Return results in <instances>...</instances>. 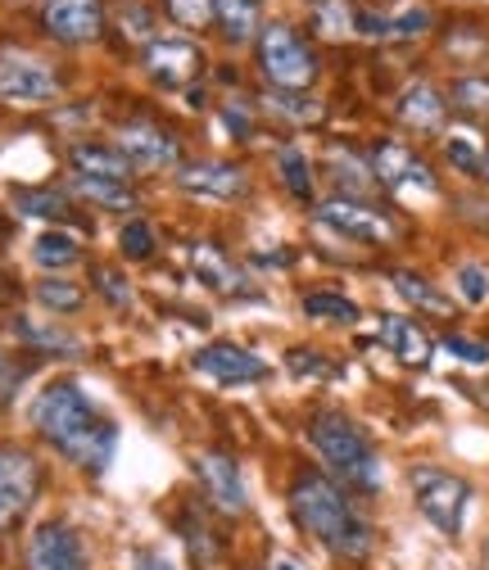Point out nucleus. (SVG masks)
I'll use <instances>...</instances> for the list:
<instances>
[{"mask_svg": "<svg viewBox=\"0 0 489 570\" xmlns=\"http://www.w3.org/2000/svg\"><path fill=\"white\" fill-rule=\"evenodd\" d=\"M214 14L232 46L258 41V32H263V0H214Z\"/></svg>", "mask_w": 489, "mask_h": 570, "instance_id": "nucleus-26", "label": "nucleus"}, {"mask_svg": "<svg viewBox=\"0 0 489 570\" xmlns=\"http://www.w3.org/2000/svg\"><path fill=\"white\" fill-rule=\"evenodd\" d=\"M223 122H227V131H232L236 140H250V136H254V118L241 114V105H227V109H223Z\"/></svg>", "mask_w": 489, "mask_h": 570, "instance_id": "nucleus-44", "label": "nucleus"}, {"mask_svg": "<svg viewBox=\"0 0 489 570\" xmlns=\"http://www.w3.org/2000/svg\"><path fill=\"white\" fill-rule=\"evenodd\" d=\"M118 155L131 164V173H164V168H182V140L173 127L155 122V118H131L118 127Z\"/></svg>", "mask_w": 489, "mask_h": 570, "instance_id": "nucleus-11", "label": "nucleus"}, {"mask_svg": "<svg viewBox=\"0 0 489 570\" xmlns=\"http://www.w3.org/2000/svg\"><path fill=\"white\" fill-rule=\"evenodd\" d=\"M14 335H19L32 353H59V358H78V348H82L74 335H63L59 326H37V322H23V317L14 322Z\"/></svg>", "mask_w": 489, "mask_h": 570, "instance_id": "nucleus-33", "label": "nucleus"}, {"mask_svg": "<svg viewBox=\"0 0 489 570\" xmlns=\"http://www.w3.org/2000/svg\"><path fill=\"white\" fill-rule=\"evenodd\" d=\"M23 570H91V557L68 521H41L23 543Z\"/></svg>", "mask_w": 489, "mask_h": 570, "instance_id": "nucleus-14", "label": "nucleus"}, {"mask_svg": "<svg viewBox=\"0 0 489 570\" xmlns=\"http://www.w3.org/2000/svg\"><path fill=\"white\" fill-rule=\"evenodd\" d=\"M313 218L335 232L349 245H363V249H394L408 240V218L385 204V199H344V195H326L313 204Z\"/></svg>", "mask_w": 489, "mask_h": 570, "instance_id": "nucleus-5", "label": "nucleus"}, {"mask_svg": "<svg viewBox=\"0 0 489 570\" xmlns=\"http://www.w3.org/2000/svg\"><path fill=\"white\" fill-rule=\"evenodd\" d=\"M376 331H381L385 353H390L399 367H408V372L431 367V358H436V335H431L422 322H417V317H408V313H381Z\"/></svg>", "mask_w": 489, "mask_h": 570, "instance_id": "nucleus-20", "label": "nucleus"}, {"mask_svg": "<svg viewBox=\"0 0 489 570\" xmlns=\"http://www.w3.org/2000/svg\"><path fill=\"white\" fill-rule=\"evenodd\" d=\"M403 484H408V498H412V512L422 517L444 543H462L467 517H471V503H476V484L462 471L440 466V462H412L403 471Z\"/></svg>", "mask_w": 489, "mask_h": 570, "instance_id": "nucleus-4", "label": "nucleus"}, {"mask_svg": "<svg viewBox=\"0 0 489 570\" xmlns=\"http://www.w3.org/2000/svg\"><path fill=\"white\" fill-rule=\"evenodd\" d=\"M286 512L291 525L322 548L331 561L359 570L376 557V525L368 508L349 493L340 480H331L317 462H300L286 480Z\"/></svg>", "mask_w": 489, "mask_h": 570, "instance_id": "nucleus-1", "label": "nucleus"}, {"mask_svg": "<svg viewBox=\"0 0 489 570\" xmlns=\"http://www.w3.org/2000/svg\"><path fill=\"white\" fill-rule=\"evenodd\" d=\"M444 96H449V109L462 122L489 127V73H480V68H462V73L449 78Z\"/></svg>", "mask_w": 489, "mask_h": 570, "instance_id": "nucleus-22", "label": "nucleus"}, {"mask_svg": "<svg viewBox=\"0 0 489 570\" xmlns=\"http://www.w3.org/2000/svg\"><path fill=\"white\" fill-rule=\"evenodd\" d=\"M32 263L46 267L50 276H63L68 267L82 263V240L74 232H41L32 240Z\"/></svg>", "mask_w": 489, "mask_h": 570, "instance_id": "nucleus-29", "label": "nucleus"}, {"mask_svg": "<svg viewBox=\"0 0 489 570\" xmlns=\"http://www.w3.org/2000/svg\"><path fill=\"white\" fill-rule=\"evenodd\" d=\"M304 440L317 453V466L340 480L359 503H372L385 489V462L368 435V425H359L344 407H313L304 421Z\"/></svg>", "mask_w": 489, "mask_h": 570, "instance_id": "nucleus-3", "label": "nucleus"}, {"mask_svg": "<svg viewBox=\"0 0 489 570\" xmlns=\"http://www.w3.org/2000/svg\"><path fill=\"white\" fill-rule=\"evenodd\" d=\"M14 204H19L23 218H55V223H63V218H68V208H74L63 190H41V186H32V190H14Z\"/></svg>", "mask_w": 489, "mask_h": 570, "instance_id": "nucleus-34", "label": "nucleus"}, {"mask_svg": "<svg viewBox=\"0 0 489 570\" xmlns=\"http://www.w3.org/2000/svg\"><path fill=\"white\" fill-rule=\"evenodd\" d=\"M28 421H32L37 440H46L68 466H78L87 475L109 471L114 449H118V425H114V416H105L91 403V394L78 381H50L32 399Z\"/></svg>", "mask_w": 489, "mask_h": 570, "instance_id": "nucleus-2", "label": "nucleus"}, {"mask_svg": "<svg viewBox=\"0 0 489 570\" xmlns=\"http://www.w3.org/2000/svg\"><path fill=\"white\" fill-rule=\"evenodd\" d=\"M436 348H444L449 358H458L462 367H489V340H476V335H467V331H444L440 340H436Z\"/></svg>", "mask_w": 489, "mask_h": 570, "instance_id": "nucleus-36", "label": "nucleus"}, {"mask_svg": "<svg viewBox=\"0 0 489 570\" xmlns=\"http://www.w3.org/2000/svg\"><path fill=\"white\" fill-rule=\"evenodd\" d=\"M131 570H177V561L164 548H131Z\"/></svg>", "mask_w": 489, "mask_h": 570, "instance_id": "nucleus-43", "label": "nucleus"}, {"mask_svg": "<svg viewBox=\"0 0 489 570\" xmlns=\"http://www.w3.org/2000/svg\"><path fill=\"white\" fill-rule=\"evenodd\" d=\"M267 105L276 114H286L291 122H317L322 118V100H313V91H267Z\"/></svg>", "mask_w": 489, "mask_h": 570, "instance_id": "nucleus-38", "label": "nucleus"}, {"mask_svg": "<svg viewBox=\"0 0 489 570\" xmlns=\"http://www.w3.org/2000/svg\"><path fill=\"white\" fill-rule=\"evenodd\" d=\"M74 195H82L87 204H100V208H136V190L131 181H118V177H91V173H74L68 177Z\"/></svg>", "mask_w": 489, "mask_h": 570, "instance_id": "nucleus-30", "label": "nucleus"}, {"mask_svg": "<svg viewBox=\"0 0 489 570\" xmlns=\"http://www.w3.org/2000/svg\"><path fill=\"white\" fill-rule=\"evenodd\" d=\"M190 267H195V276L208 285V291H218V295H245V276H241V267L218 249V245H195L190 249Z\"/></svg>", "mask_w": 489, "mask_h": 570, "instance_id": "nucleus-24", "label": "nucleus"}, {"mask_svg": "<svg viewBox=\"0 0 489 570\" xmlns=\"http://www.w3.org/2000/svg\"><path fill=\"white\" fill-rule=\"evenodd\" d=\"M471 561H476V570H489V530L476 539V557Z\"/></svg>", "mask_w": 489, "mask_h": 570, "instance_id": "nucleus-46", "label": "nucleus"}, {"mask_svg": "<svg viewBox=\"0 0 489 570\" xmlns=\"http://www.w3.org/2000/svg\"><path fill=\"white\" fill-rule=\"evenodd\" d=\"M118 249H123V258H127V263H150V258L159 254L155 227H150L146 218H131V223H123V232H118Z\"/></svg>", "mask_w": 489, "mask_h": 570, "instance_id": "nucleus-35", "label": "nucleus"}, {"mask_svg": "<svg viewBox=\"0 0 489 570\" xmlns=\"http://www.w3.org/2000/svg\"><path fill=\"white\" fill-rule=\"evenodd\" d=\"M182 530H186L182 539H186V548H190V557H195L199 566H214V561L223 557V543H218V534L208 530V525H199L195 517H186V521H182Z\"/></svg>", "mask_w": 489, "mask_h": 570, "instance_id": "nucleus-39", "label": "nucleus"}, {"mask_svg": "<svg viewBox=\"0 0 489 570\" xmlns=\"http://www.w3.org/2000/svg\"><path fill=\"white\" fill-rule=\"evenodd\" d=\"M19 381H23V367H14V363L0 358V403H10V399H14Z\"/></svg>", "mask_w": 489, "mask_h": 570, "instance_id": "nucleus-45", "label": "nucleus"}, {"mask_svg": "<svg viewBox=\"0 0 489 570\" xmlns=\"http://www.w3.org/2000/svg\"><path fill=\"white\" fill-rule=\"evenodd\" d=\"M258 73L267 91H313L322 78V59L295 23H263L258 32Z\"/></svg>", "mask_w": 489, "mask_h": 570, "instance_id": "nucleus-6", "label": "nucleus"}, {"mask_svg": "<svg viewBox=\"0 0 489 570\" xmlns=\"http://www.w3.org/2000/svg\"><path fill=\"white\" fill-rule=\"evenodd\" d=\"M245 570H258V566H245Z\"/></svg>", "mask_w": 489, "mask_h": 570, "instance_id": "nucleus-50", "label": "nucleus"}, {"mask_svg": "<svg viewBox=\"0 0 489 570\" xmlns=\"http://www.w3.org/2000/svg\"><path fill=\"white\" fill-rule=\"evenodd\" d=\"M436 32V10L422 0H399L394 10L359 6V37L368 41H422Z\"/></svg>", "mask_w": 489, "mask_h": 570, "instance_id": "nucleus-16", "label": "nucleus"}, {"mask_svg": "<svg viewBox=\"0 0 489 570\" xmlns=\"http://www.w3.org/2000/svg\"><path fill=\"white\" fill-rule=\"evenodd\" d=\"M164 14L182 32H208V23H218L214 0H164Z\"/></svg>", "mask_w": 489, "mask_h": 570, "instance_id": "nucleus-37", "label": "nucleus"}, {"mask_svg": "<svg viewBox=\"0 0 489 570\" xmlns=\"http://www.w3.org/2000/svg\"><path fill=\"white\" fill-rule=\"evenodd\" d=\"M300 313L309 322H317V326H340V331L363 322L359 299H349L344 291H331V285H322V291H304L300 295Z\"/></svg>", "mask_w": 489, "mask_h": 570, "instance_id": "nucleus-23", "label": "nucleus"}, {"mask_svg": "<svg viewBox=\"0 0 489 570\" xmlns=\"http://www.w3.org/2000/svg\"><path fill=\"white\" fill-rule=\"evenodd\" d=\"M286 367H291L295 381H326V376H335L331 358H326V353H317V348H291Z\"/></svg>", "mask_w": 489, "mask_h": 570, "instance_id": "nucleus-40", "label": "nucleus"}, {"mask_svg": "<svg viewBox=\"0 0 489 570\" xmlns=\"http://www.w3.org/2000/svg\"><path fill=\"white\" fill-rule=\"evenodd\" d=\"M476 403H480V407H485V412H489V376H485V381H480V385H476Z\"/></svg>", "mask_w": 489, "mask_h": 570, "instance_id": "nucleus-48", "label": "nucleus"}, {"mask_svg": "<svg viewBox=\"0 0 489 570\" xmlns=\"http://www.w3.org/2000/svg\"><path fill=\"white\" fill-rule=\"evenodd\" d=\"M190 367L199 376H208V381H218V385H258V381L272 376L263 353H254V348H245L236 340H208L204 348H195Z\"/></svg>", "mask_w": 489, "mask_h": 570, "instance_id": "nucleus-13", "label": "nucleus"}, {"mask_svg": "<svg viewBox=\"0 0 489 570\" xmlns=\"http://www.w3.org/2000/svg\"><path fill=\"white\" fill-rule=\"evenodd\" d=\"M267 570H304V566H300V561H295V557H276V561H272V566H267Z\"/></svg>", "mask_w": 489, "mask_h": 570, "instance_id": "nucleus-47", "label": "nucleus"}, {"mask_svg": "<svg viewBox=\"0 0 489 570\" xmlns=\"http://www.w3.org/2000/svg\"><path fill=\"white\" fill-rule=\"evenodd\" d=\"M37 304L46 308V313H55V317H74V313H82V304H87V291L78 281H68V276H46V281H37Z\"/></svg>", "mask_w": 489, "mask_h": 570, "instance_id": "nucleus-31", "label": "nucleus"}, {"mask_svg": "<svg viewBox=\"0 0 489 570\" xmlns=\"http://www.w3.org/2000/svg\"><path fill=\"white\" fill-rule=\"evenodd\" d=\"M276 177H282L286 195L300 199V204H317V168L313 159L304 155V146H295V140H286L282 150H276Z\"/></svg>", "mask_w": 489, "mask_h": 570, "instance_id": "nucleus-25", "label": "nucleus"}, {"mask_svg": "<svg viewBox=\"0 0 489 570\" xmlns=\"http://www.w3.org/2000/svg\"><path fill=\"white\" fill-rule=\"evenodd\" d=\"M204 68V55L190 37H155L141 46V73L150 82H159L164 91H182L199 78Z\"/></svg>", "mask_w": 489, "mask_h": 570, "instance_id": "nucleus-15", "label": "nucleus"}, {"mask_svg": "<svg viewBox=\"0 0 489 570\" xmlns=\"http://www.w3.org/2000/svg\"><path fill=\"white\" fill-rule=\"evenodd\" d=\"M68 164H74V173L131 181V164L118 155V146H100V140H78V146L68 150Z\"/></svg>", "mask_w": 489, "mask_h": 570, "instance_id": "nucleus-28", "label": "nucleus"}, {"mask_svg": "<svg viewBox=\"0 0 489 570\" xmlns=\"http://www.w3.org/2000/svg\"><path fill=\"white\" fill-rule=\"evenodd\" d=\"M390 118H394V127H403L408 136L440 140V136L449 131L453 109H449L444 87H436L431 78H412V82H403V87L394 91V100H390Z\"/></svg>", "mask_w": 489, "mask_h": 570, "instance_id": "nucleus-10", "label": "nucleus"}, {"mask_svg": "<svg viewBox=\"0 0 489 570\" xmlns=\"http://www.w3.org/2000/svg\"><path fill=\"white\" fill-rule=\"evenodd\" d=\"M390 291L412 308V313H427L436 322H453L458 317V299L444 291V285L417 267H390Z\"/></svg>", "mask_w": 489, "mask_h": 570, "instance_id": "nucleus-21", "label": "nucleus"}, {"mask_svg": "<svg viewBox=\"0 0 489 570\" xmlns=\"http://www.w3.org/2000/svg\"><path fill=\"white\" fill-rule=\"evenodd\" d=\"M46 493V462L23 444H0V539L14 534Z\"/></svg>", "mask_w": 489, "mask_h": 570, "instance_id": "nucleus-8", "label": "nucleus"}, {"mask_svg": "<svg viewBox=\"0 0 489 570\" xmlns=\"http://www.w3.org/2000/svg\"><path fill=\"white\" fill-rule=\"evenodd\" d=\"M63 96V73L28 50H6L0 55V100L19 109H41Z\"/></svg>", "mask_w": 489, "mask_h": 570, "instance_id": "nucleus-9", "label": "nucleus"}, {"mask_svg": "<svg viewBox=\"0 0 489 570\" xmlns=\"http://www.w3.org/2000/svg\"><path fill=\"white\" fill-rule=\"evenodd\" d=\"M96 291L114 304V308H127L136 295H131V285L123 281V272H114V267H96Z\"/></svg>", "mask_w": 489, "mask_h": 570, "instance_id": "nucleus-42", "label": "nucleus"}, {"mask_svg": "<svg viewBox=\"0 0 489 570\" xmlns=\"http://www.w3.org/2000/svg\"><path fill=\"white\" fill-rule=\"evenodd\" d=\"M453 299H458V308H485L489 304V263L462 258L453 267Z\"/></svg>", "mask_w": 489, "mask_h": 570, "instance_id": "nucleus-32", "label": "nucleus"}, {"mask_svg": "<svg viewBox=\"0 0 489 570\" xmlns=\"http://www.w3.org/2000/svg\"><path fill=\"white\" fill-rule=\"evenodd\" d=\"M41 28L59 46H87L105 32L100 0H41Z\"/></svg>", "mask_w": 489, "mask_h": 570, "instance_id": "nucleus-17", "label": "nucleus"}, {"mask_svg": "<svg viewBox=\"0 0 489 570\" xmlns=\"http://www.w3.org/2000/svg\"><path fill=\"white\" fill-rule=\"evenodd\" d=\"M118 28L127 41H141V46L155 41V14L146 6H136V0H123L118 6Z\"/></svg>", "mask_w": 489, "mask_h": 570, "instance_id": "nucleus-41", "label": "nucleus"}, {"mask_svg": "<svg viewBox=\"0 0 489 570\" xmlns=\"http://www.w3.org/2000/svg\"><path fill=\"white\" fill-rule=\"evenodd\" d=\"M440 159H444V168L449 173H458V177H467V181H480V168H485V146L476 140V131H467V127H449L444 136H440Z\"/></svg>", "mask_w": 489, "mask_h": 570, "instance_id": "nucleus-27", "label": "nucleus"}, {"mask_svg": "<svg viewBox=\"0 0 489 570\" xmlns=\"http://www.w3.org/2000/svg\"><path fill=\"white\" fill-rule=\"evenodd\" d=\"M177 186L195 199H218V204H232L241 195H250V173L232 159H195V164H182L177 168Z\"/></svg>", "mask_w": 489, "mask_h": 570, "instance_id": "nucleus-18", "label": "nucleus"}, {"mask_svg": "<svg viewBox=\"0 0 489 570\" xmlns=\"http://www.w3.org/2000/svg\"><path fill=\"white\" fill-rule=\"evenodd\" d=\"M195 475H199V489H204V503L218 508L223 517H245L250 512V484H245V471L232 453L223 449H204L195 458Z\"/></svg>", "mask_w": 489, "mask_h": 570, "instance_id": "nucleus-12", "label": "nucleus"}, {"mask_svg": "<svg viewBox=\"0 0 489 570\" xmlns=\"http://www.w3.org/2000/svg\"><path fill=\"white\" fill-rule=\"evenodd\" d=\"M322 177H326L331 195H344V199H376V195H381L368 150L349 146V140H335V146H326Z\"/></svg>", "mask_w": 489, "mask_h": 570, "instance_id": "nucleus-19", "label": "nucleus"}, {"mask_svg": "<svg viewBox=\"0 0 489 570\" xmlns=\"http://www.w3.org/2000/svg\"><path fill=\"white\" fill-rule=\"evenodd\" d=\"M480 186L489 190V146H485V168H480Z\"/></svg>", "mask_w": 489, "mask_h": 570, "instance_id": "nucleus-49", "label": "nucleus"}, {"mask_svg": "<svg viewBox=\"0 0 489 570\" xmlns=\"http://www.w3.org/2000/svg\"><path fill=\"white\" fill-rule=\"evenodd\" d=\"M368 159H372V173H376V186H381V195H390V199H412V195H427V199H436V195H444V181H440V173H436V164L412 146L408 136H376L372 146H368Z\"/></svg>", "mask_w": 489, "mask_h": 570, "instance_id": "nucleus-7", "label": "nucleus"}]
</instances>
